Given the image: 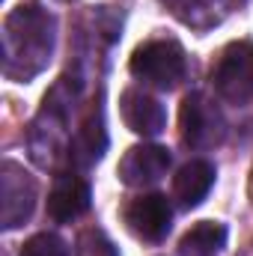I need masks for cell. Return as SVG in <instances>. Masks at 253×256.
Wrapping results in <instances>:
<instances>
[{
    "label": "cell",
    "instance_id": "4",
    "mask_svg": "<svg viewBox=\"0 0 253 256\" xmlns=\"http://www.w3.org/2000/svg\"><path fill=\"white\" fill-rule=\"evenodd\" d=\"M182 140L190 149H214L226 137V120L206 92H190L179 110Z\"/></svg>",
    "mask_w": 253,
    "mask_h": 256
},
{
    "label": "cell",
    "instance_id": "6",
    "mask_svg": "<svg viewBox=\"0 0 253 256\" xmlns=\"http://www.w3.org/2000/svg\"><path fill=\"white\" fill-rule=\"evenodd\" d=\"M126 224L128 230L143 238V242H161L170 232L173 224V208L164 194H143L126 206Z\"/></svg>",
    "mask_w": 253,
    "mask_h": 256
},
{
    "label": "cell",
    "instance_id": "10",
    "mask_svg": "<svg viewBox=\"0 0 253 256\" xmlns=\"http://www.w3.org/2000/svg\"><path fill=\"white\" fill-rule=\"evenodd\" d=\"M212 185H214V167H212L208 161L196 158V161H188V164L176 173V179H173V194H176V200H179L185 208H194V206H200V202L208 196Z\"/></svg>",
    "mask_w": 253,
    "mask_h": 256
},
{
    "label": "cell",
    "instance_id": "8",
    "mask_svg": "<svg viewBox=\"0 0 253 256\" xmlns=\"http://www.w3.org/2000/svg\"><path fill=\"white\" fill-rule=\"evenodd\" d=\"M120 114H122V122L140 137H155L167 126V114H164L161 102L143 90H126L122 92Z\"/></svg>",
    "mask_w": 253,
    "mask_h": 256
},
{
    "label": "cell",
    "instance_id": "12",
    "mask_svg": "<svg viewBox=\"0 0 253 256\" xmlns=\"http://www.w3.org/2000/svg\"><path fill=\"white\" fill-rule=\"evenodd\" d=\"M236 0H167V6L190 27H212L218 24Z\"/></svg>",
    "mask_w": 253,
    "mask_h": 256
},
{
    "label": "cell",
    "instance_id": "2",
    "mask_svg": "<svg viewBox=\"0 0 253 256\" xmlns=\"http://www.w3.org/2000/svg\"><path fill=\"white\" fill-rule=\"evenodd\" d=\"M214 90L230 104H248L253 102V45L250 42H232L224 48L218 63L212 68Z\"/></svg>",
    "mask_w": 253,
    "mask_h": 256
},
{
    "label": "cell",
    "instance_id": "7",
    "mask_svg": "<svg viewBox=\"0 0 253 256\" xmlns=\"http://www.w3.org/2000/svg\"><path fill=\"white\" fill-rule=\"evenodd\" d=\"M170 161H173V158H170V152H167L164 146L140 143V146H131L126 155H122L116 173H120V179H122L126 185L143 188V185H152V182H158L161 176H167Z\"/></svg>",
    "mask_w": 253,
    "mask_h": 256
},
{
    "label": "cell",
    "instance_id": "5",
    "mask_svg": "<svg viewBox=\"0 0 253 256\" xmlns=\"http://www.w3.org/2000/svg\"><path fill=\"white\" fill-rule=\"evenodd\" d=\"M0 224L3 230L21 226L36 206V179L15 161H3L0 167Z\"/></svg>",
    "mask_w": 253,
    "mask_h": 256
},
{
    "label": "cell",
    "instance_id": "11",
    "mask_svg": "<svg viewBox=\"0 0 253 256\" xmlns=\"http://www.w3.org/2000/svg\"><path fill=\"white\" fill-rule=\"evenodd\" d=\"M226 244V226L218 220H200L179 242L182 256H218Z\"/></svg>",
    "mask_w": 253,
    "mask_h": 256
},
{
    "label": "cell",
    "instance_id": "1",
    "mask_svg": "<svg viewBox=\"0 0 253 256\" xmlns=\"http://www.w3.org/2000/svg\"><path fill=\"white\" fill-rule=\"evenodd\" d=\"M131 74L140 78L143 84H152L158 90H173L179 86V80H185L188 60L185 51L170 42V39H158V42H146L131 54Z\"/></svg>",
    "mask_w": 253,
    "mask_h": 256
},
{
    "label": "cell",
    "instance_id": "14",
    "mask_svg": "<svg viewBox=\"0 0 253 256\" xmlns=\"http://www.w3.org/2000/svg\"><path fill=\"white\" fill-rule=\"evenodd\" d=\"M74 256H120L114 242L102 232V230H84L78 236V248H74Z\"/></svg>",
    "mask_w": 253,
    "mask_h": 256
},
{
    "label": "cell",
    "instance_id": "9",
    "mask_svg": "<svg viewBox=\"0 0 253 256\" xmlns=\"http://www.w3.org/2000/svg\"><path fill=\"white\" fill-rule=\"evenodd\" d=\"M90 185L80 179V176H57L51 191H48V214L57 220V224H68V220H78L86 208H90Z\"/></svg>",
    "mask_w": 253,
    "mask_h": 256
},
{
    "label": "cell",
    "instance_id": "3",
    "mask_svg": "<svg viewBox=\"0 0 253 256\" xmlns=\"http://www.w3.org/2000/svg\"><path fill=\"white\" fill-rule=\"evenodd\" d=\"M51 18L45 12H39V6H18L9 18H6V57L9 66L15 57L27 60L24 54L36 51L39 60L45 63V57L51 54Z\"/></svg>",
    "mask_w": 253,
    "mask_h": 256
},
{
    "label": "cell",
    "instance_id": "13",
    "mask_svg": "<svg viewBox=\"0 0 253 256\" xmlns=\"http://www.w3.org/2000/svg\"><path fill=\"white\" fill-rule=\"evenodd\" d=\"M18 256H68V248L57 232H36L24 242Z\"/></svg>",
    "mask_w": 253,
    "mask_h": 256
}]
</instances>
